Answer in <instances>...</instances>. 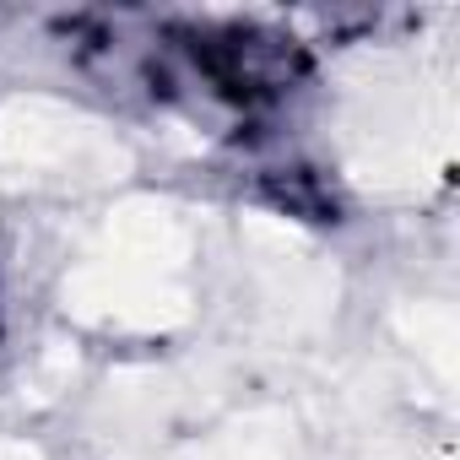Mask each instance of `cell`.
Wrapping results in <instances>:
<instances>
[{
    "mask_svg": "<svg viewBox=\"0 0 460 460\" xmlns=\"http://www.w3.org/2000/svg\"><path fill=\"white\" fill-rule=\"evenodd\" d=\"M179 55L190 60L195 82L217 93L222 103H234L244 114L282 103L298 76H304V49L261 22H206L179 33Z\"/></svg>",
    "mask_w": 460,
    "mask_h": 460,
    "instance_id": "1",
    "label": "cell"
}]
</instances>
